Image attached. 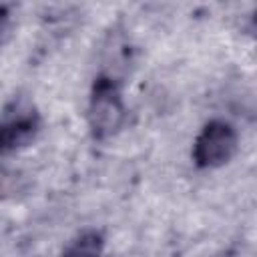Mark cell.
I'll return each instance as SVG.
<instances>
[{"mask_svg": "<svg viewBox=\"0 0 257 257\" xmlns=\"http://www.w3.org/2000/svg\"><path fill=\"white\" fill-rule=\"evenodd\" d=\"M8 20H10V14H8V8L4 4H0V38L2 34L6 32V26H8Z\"/></svg>", "mask_w": 257, "mask_h": 257, "instance_id": "8992f818", "label": "cell"}, {"mask_svg": "<svg viewBox=\"0 0 257 257\" xmlns=\"http://www.w3.org/2000/svg\"><path fill=\"white\" fill-rule=\"evenodd\" d=\"M42 128L36 104L26 96H14L0 110V157L30 147Z\"/></svg>", "mask_w": 257, "mask_h": 257, "instance_id": "7a4b0ae2", "label": "cell"}, {"mask_svg": "<svg viewBox=\"0 0 257 257\" xmlns=\"http://www.w3.org/2000/svg\"><path fill=\"white\" fill-rule=\"evenodd\" d=\"M60 257H106V239L100 229H82L64 245Z\"/></svg>", "mask_w": 257, "mask_h": 257, "instance_id": "277c9868", "label": "cell"}, {"mask_svg": "<svg viewBox=\"0 0 257 257\" xmlns=\"http://www.w3.org/2000/svg\"><path fill=\"white\" fill-rule=\"evenodd\" d=\"M18 181L20 179L16 177V173L0 167V199L10 197L12 193H16L18 191Z\"/></svg>", "mask_w": 257, "mask_h": 257, "instance_id": "5b68a950", "label": "cell"}, {"mask_svg": "<svg viewBox=\"0 0 257 257\" xmlns=\"http://www.w3.org/2000/svg\"><path fill=\"white\" fill-rule=\"evenodd\" d=\"M126 120V106L122 100L120 80L108 72L94 76L88 104H86V122L92 139L106 141L114 137Z\"/></svg>", "mask_w": 257, "mask_h": 257, "instance_id": "6da1fadb", "label": "cell"}, {"mask_svg": "<svg viewBox=\"0 0 257 257\" xmlns=\"http://www.w3.org/2000/svg\"><path fill=\"white\" fill-rule=\"evenodd\" d=\"M239 147V135L229 120L211 118L193 141V163L199 169H219L227 165Z\"/></svg>", "mask_w": 257, "mask_h": 257, "instance_id": "3957f363", "label": "cell"}]
</instances>
